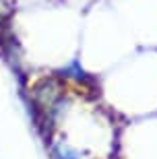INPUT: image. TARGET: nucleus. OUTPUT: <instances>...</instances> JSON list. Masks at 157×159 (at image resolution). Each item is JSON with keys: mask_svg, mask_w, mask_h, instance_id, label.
<instances>
[{"mask_svg": "<svg viewBox=\"0 0 157 159\" xmlns=\"http://www.w3.org/2000/svg\"><path fill=\"white\" fill-rule=\"evenodd\" d=\"M35 97H37V101H39L44 107H50L54 103V101L60 97V91H58V85L54 81H41L37 87H35Z\"/></svg>", "mask_w": 157, "mask_h": 159, "instance_id": "f257e3e1", "label": "nucleus"}, {"mask_svg": "<svg viewBox=\"0 0 157 159\" xmlns=\"http://www.w3.org/2000/svg\"><path fill=\"white\" fill-rule=\"evenodd\" d=\"M52 159H79V153L72 147H68L66 143L60 141L52 147Z\"/></svg>", "mask_w": 157, "mask_h": 159, "instance_id": "f03ea898", "label": "nucleus"}]
</instances>
